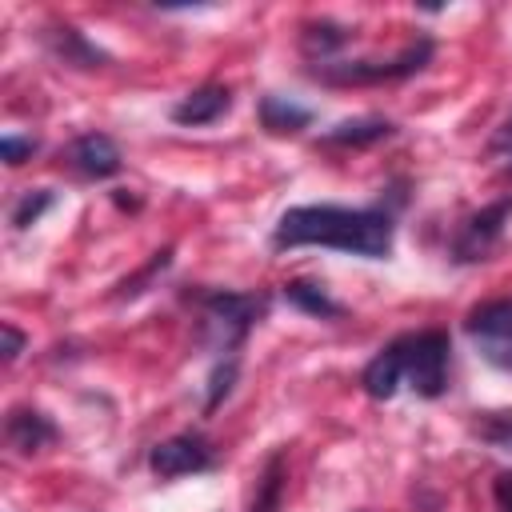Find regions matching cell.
<instances>
[{
	"mask_svg": "<svg viewBox=\"0 0 512 512\" xmlns=\"http://www.w3.org/2000/svg\"><path fill=\"white\" fill-rule=\"evenodd\" d=\"M352 40V28L336 24V20H308L300 24V52L312 64H332V56Z\"/></svg>",
	"mask_w": 512,
	"mask_h": 512,
	"instance_id": "4fadbf2b",
	"label": "cell"
},
{
	"mask_svg": "<svg viewBox=\"0 0 512 512\" xmlns=\"http://www.w3.org/2000/svg\"><path fill=\"white\" fill-rule=\"evenodd\" d=\"M508 216H512V196H504V200H496V204H484L480 212H472L460 228H456V236H452V260L456 264H476V260H488V252L500 244V236H504V224H508Z\"/></svg>",
	"mask_w": 512,
	"mask_h": 512,
	"instance_id": "8992f818",
	"label": "cell"
},
{
	"mask_svg": "<svg viewBox=\"0 0 512 512\" xmlns=\"http://www.w3.org/2000/svg\"><path fill=\"white\" fill-rule=\"evenodd\" d=\"M284 300H288L292 308L316 316V320H340V316H344V304H336V300H332L320 284H312V280H288V284H284Z\"/></svg>",
	"mask_w": 512,
	"mask_h": 512,
	"instance_id": "e0dca14e",
	"label": "cell"
},
{
	"mask_svg": "<svg viewBox=\"0 0 512 512\" xmlns=\"http://www.w3.org/2000/svg\"><path fill=\"white\" fill-rule=\"evenodd\" d=\"M284 484H288V464L284 452H272L256 476V492L248 500V512H280L284 504Z\"/></svg>",
	"mask_w": 512,
	"mask_h": 512,
	"instance_id": "2e32d148",
	"label": "cell"
},
{
	"mask_svg": "<svg viewBox=\"0 0 512 512\" xmlns=\"http://www.w3.org/2000/svg\"><path fill=\"white\" fill-rule=\"evenodd\" d=\"M396 136V124L384 120V116H360V120H344L336 128L324 132V144L328 148H368V144H380Z\"/></svg>",
	"mask_w": 512,
	"mask_h": 512,
	"instance_id": "9a60e30c",
	"label": "cell"
},
{
	"mask_svg": "<svg viewBox=\"0 0 512 512\" xmlns=\"http://www.w3.org/2000/svg\"><path fill=\"white\" fill-rule=\"evenodd\" d=\"M4 440H8L16 452L32 456V452H40L44 444L56 440V424H52L40 408H12V412L4 416Z\"/></svg>",
	"mask_w": 512,
	"mask_h": 512,
	"instance_id": "8fae6325",
	"label": "cell"
},
{
	"mask_svg": "<svg viewBox=\"0 0 512 512\" xmlns=\"http://www.w3.org/2000/svg\"><path fill=\"white\" fill-rule=\"evenodd\" d=\"M408 344V388L424 400H436L444 396L448 388V356H452V340L448 332L440 328H428V332H408L404 336Z\"/></svg>",
	"mask_w": 512,
	"mask_h": 512,
	"instance_id": "277c9868",
	"label": "cell"
},
{
	"mask_svg": "<svg viewBox=\"0 0 512 512\" xmlns=\"http://www.w3.org/2000/svg\"><path fill=\"white\" fill-rule=\"evenodd\" d=\"M172 264V248H160V252H152V260L136 272V276H128V280H120L116 284V300H132V296H140L152 280H156V272H164Z\"/></svg>",
	"mask_w": 512,
	"mask_h": 512,
	"instance_id": "ffe728a7",
	"label": "cell"
},
{
	"mask_svg": "<svg viewBox=\"0 0 512 512\" xmlns=\"http://www.w3.org/2000/svg\"><path fill=\"white\" fill-rule=\"evenodd\" d=\"M236 372H240V360L236 356H224L216 368H212V376H208V396H204V412H216L220 408V400L232 392V384H236Z\"/></svg>",
	"mask_w": 512,
	"mask_h": 512,
	"instance_id": "44dd1931",
	"label": "cell"
},
{
	"mask_svg": "<svg viewBox=\"0 0 512 512\" xmlns=\"http://www.w3.org/2000/svg\"><path fill=\"white\" fill-rule=\"evenodd\" d=\"M432 36H416L388 60H336V64H312L308 76L320 84H396L432 64Z\"/></svg>",
	"mask_w": 512,
	"mask_h": 512,
	"instance_id": "3957f363",
	"label": "cell"
},
{
	"mask_svg": "<svg viewBox=\"0 0 512 512\" xmlns=\"http://www.w3.org/2000/svg\"><path fill=\"white\" fill-rule=\"evenodd\" d=\"M0 332H4V364H12L24 352V332L16 324H0Z\"/></svg>",
	"mask_w": 512,
	"mask_h": 512,
	"instance_id": "cb8c5ba5",
	"label": "cell"
},
{
	"mask_svg": "<svg viewBox=\"0 0 512 512\" xmlns=\"http://www.w3.org/2000/svg\"><path fill=\"white\" fill-rule=\"evenodd\" d=\"M256 112H260L264 132H272V136H296V132H304L312 124V108H304V104H296L288 96H276V92L260 96Z\"/></svg>",
	"mask_w": 512,
	"mask_h": 512,
	"instance_id": "5bb4252c",
	"label": "cell"
},
{
	"mask_svg": "<svg viewBox=\"0 0 512 512\" xmlns=\"http://www.w3.org/2000/svg\"><path fill=\"white\" fill-rule=\"evenodd\" d=\"M36 148H40V144H36L32 136H4V140H0V156H4L8 168H20L24 160H32Z\"/></svg>",
	"mask_w": 512,
	"mask_h": 512,
	"instance_id": "7402d4cb",
	"label": "cell"
},
{
	"mask_svg": "<svg viewBox=\"0 0 512 512\" xmlns=\"http://www.w3.org/2000/svg\"><path fill=\"white\" fill-rule=\"evenodd\" d=\"M52 204H56V192H52V188H28V192H20V200L12 204L8 220H12L16 232H24V228H32Z\"/></svg>",
	"mask_w": 512,
	"mask_h": 512,
	"instance_id": "ac0fdd59",
	"label": "cell"
},
{
	"mask_svg": "<svg viewBox=\"0 0 512 512\" xmlns=\"http://www.w3.org/2000/svg\"><path fill=\"white\" fill-rule=\"evenodd\" d=\"M148 468L156 480H176V476H196L216 468V452L200 432H176L148 452Z\"/></svg>",
	"mask_w": 512,
	"mask_h": 512,
	"instance_id": "52a82bcc",
	"label": "cell"
},
{
	"mask_svg": "<svg viewBox=\"0 0 512 512\" xmlns=\"http://www.w3.org/2000/svg\"><path fill=\"white\" fill-rule=\"evenodd\" d=\"M200 316H204V340L216 352L236 356V348L248 340V332L264 320L268 312V296L264 292H200L196 296Z\"/></svg>",
	"mask_w": 512,
	"mask_h": 512,
	"instance_id": "7a4b0ae2",
	"label": "cell"
},
{
	"mask_svg": "<svg viewBox=\"0 0 512 512\" xmlns=\"http://www.w3.org/2000/svg\"><path fill=\"white\" fill-rule=\"evenodd\" d=\"M464 332L492 368L512 372V296H496V300L476 304L464 316Z\"/></svg>",
	"mask_w": 512,
	"mask_h": 512,
	"instance_id": "5b68a950",
	"label": "cell"
},
{
	"mask_svg": "<svg viewBox=\"0 0 512 512\" xmlns=\"http://www.w3.org/2000/svg\"><path fill=\"white\" fill-rule=\"evenodd\" d=\"M472 432H476L484 444H492V448H500V452H512V408H500V412H476Z\"/></svg>",
	"mask_w": 512,
	"mask_h": 512,
	"instance_id": "d6986e66",
	"label": "cell"
},
{
	"mask_svg": "<svg viewBox=\"0 0 512 512\" xmlns=\"http://www.w3.org/2000/svg\"><path fill=\"white\" fill-rule=\"evenodd\" d=\"M228 108H232V92H228L224 84H204V88L188 92V96L172 108V120L184 124V128H204V124H216Z\"/></svg>",
	"mask_w": 512,
	"mask_h": 512,
	"instance_id": "7c38bea8",
	"label": "cell"
},
{
	"mask_svg": "<svg viewBox=\"0 0 512 512\" xmlns=\"http://www.w3.org/2000/svg\"><path fill=\"white\" fill-rule=\"evenodd\" d=\"M68 164L88 180H108L124 168V156L108 132H80L68 144Z\"/></svg>",
	"mask_w": 512,
	"mask_h": 512,
	"instance_id": "ba28073f",
	"label": "cell"
},
{
	"mask_svg": "<svg viewBox=\"0 0 512 512\" xmlns=\"http://www.w3.org/2000/svg\"><path fill=\"white\" fill-rule=\"evenodd\" d=\"M404 376H408V344H404V336H396L392 344H384V348L364 364L360 388H364L372 400H392L396 388L404 384Z\"/></svg>",
	"mask_w": 512,
	"mask_h": 512,
	"instance_id": "9c48e42d",
	"label": "cell"
},
{
	"mask_svg": "<svg viewBox=\"0 0 512 512\" xmlns=\"http://www.w3.org/2000/svg\"><path fill=\"white\" fill-rule=\"evenodd\" d=\"M488 152H492V156H512V112H508V116H504V124L492 132Z\"/></svg>",
	"mask_w": 512,
	"mask_h": 512,
	"instance_id": "603a6c76",
	"label": "cell"
},
{
	"mask_svg": "<svg viewBox=\"0 0 512 512\" xmlns=\"http://www.w3.org/2000/svg\"><path fill=\"white\" fill-rule=\"evenodd\" d=\"M44 48L52 52L56 64H68V68H100V64H108V52H100L72 24H48L44 28Z\"/></svg>",
	"mask_w": 512,
	"mask_h": 512,
	"instance_id": "30bf717a",
	"label": "cell"
},
{
	"mask_svg": "<svg viewBox=\"0 0 512 512\" xmlns=\"http://www.w3.org/2000/svg\"><path fill=\"white\" fill-rule=\"evenodd\" d=\"M492 496H496L500 512H512V472H496V480H492Z\"/></svg>",
	"mask_w": 512,
	"mask_h": 512,
	"instance_id": "d4e9b609",
	"label": "cell"
},
{
	"mask_svg": "<svg viewBox=\"0 0 512 512\" xmlns=\"http://www.w3.org/2000/svg\"><path fill=\"white\" fill-rule=\"evenodd\" d=\"M392 208H340V204H296L272 228V248H336L364 260H384L392 252Z\"/></svg>",
	"mask_w": 512,
	"mask_h": 512,
	"instance_id": "6da1fadb",
	"label": "cell"
}]
</instances>
